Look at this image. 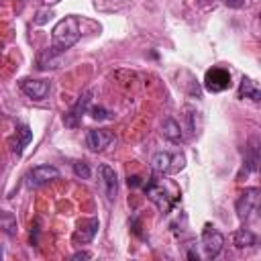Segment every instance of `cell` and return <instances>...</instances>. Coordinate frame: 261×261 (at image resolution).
Listing matches in <instances>:
<instances>
[{
  "mask_svg": "<svg viewBox=\"0 0 261 261\" xmlns=\"http://www.w3.org/2000/svg\"><path fill=\"white\" fill-rule=\"evenodd\" d=\"M98 226H100L98 218L82 220V222L77 224V228H75L73 237H71L73 245H88V243H92V241H94V237H96V232H98Z\"/></svg>",
  "mask_w": 261,
  "mask_h": 261,
  "instance_id": "10",
  "label": "cell"
},
{
  "mask_svg": "<svg viewBox=\"0 0 261 261\" xmlns=\"http://www.w3.org/2000/svg\"><path fill=\"white\" fill-rule=\"evenodd\" d=\"M90 100H92V90H86L77 100H75V104L63 114V124L65 126H77L80 122H82V116L86 114V110H88V106H90Z\"/></svg>",
  "mask_w": 261,
  "mask_h": 261,
  "instance_id": "8",
  "label": "cell"
},
{
  "mask_svg": "<svg viewBox=\"0 0 261 261\" xmlns=\"http://www.w3.org/2000/svg\"><path fill=\"white\" fill-rule=\"evenodd\" d=\"M73 173L77 177H82V179H90L92 177V169H90V165L86 161H75L73 163Z\"/></svg>",
  "mask_w": 261,
  "mask_h": 261,
  "instance_id": "18",
  "label": "cell"
},
{
  "mask_svg": "<svg viewBox=\"0 0 261 261\" xmlns=\"http://www.w3.org/2000/svg\"><path fill=\"white\" fill-rule=\"evenodd\" d=\"M147 198L161 210V212H169L177 202H179V190L171 179L165 177H151L149 184L143 186Z\"/></svg>",
  "mask_w": 261,
  "mask_h": 261,
  "instance_id": "1",
  "label": "cell"
},
{
  "mask_svg": "<svg viewBox=\"0 0 261 261\" xmlns=\"http://www.w3.org/2000/svg\"><path fill=\"white\" fill-rule=\"evenodd\" d=\"M161 135H163L165 139H169L171 143H179V141L184 139L181 126H179V122H177L175 118H165V120H163V124H161Z\"/></svg>",
  "mask_w": 261,
  "mask_h": 261,
  "instance_id": "14",
  "label": "cell"
},
{
  "mask_svg": "<svg viewBox=\"0 0 261 261\" xmlns=\"http://www.w3.org/2000/svg\"><path fill=\"white\" fill-rule=\"evenodd\" d=\"M20 90L31 98V100H45L49 96V82L47 80H22Z\"/></svg>",
  "mask_w": 261,
  "mask_h": 261,
  "instance_id": "11",
  "label": "cell"
},
{
  "mask_svg": "<svg viewBox=\"0 0 261 261\" xmlns=\"http://www.w3.org/2000/svg\"><path fill=\"white\" fill-rule=\"evenodd\" d=\"M71 259H73V261H75V259H92V253H88V251H77V253L71 255Z\"/></svg>",
  "mask_w": 261,
  "mask_h": 261,
  "instance_id": "21",
  "label": "cell"
},
{
  "mask_svg": "<svg viewBox=\"0 0 261 261\" xmlns=\"http://www.w3.org/2000/svg\"><path fill=\"white\" fill-rule=\"evenodd\" d=\"M239 98H251L253 102H259L261 100V92L259 88L255 86V82L251 77H241V86H239Z\"/></svg>",
  "mask_w": 261,
  "mask_h": 261,
  "instance_id": "15",
  "label": "cell"
},
{
  "mask_svg": "<svg viewBox=\"0 0 261 261\" xmlns=\"http://www.w3.org/2000/svg\"><path fill=\"white\" fill-rule=\"evenodd\" d=\"M47 4H55V2H59V0H45Z\"/></svg>",
  "mask_w": 261,
  "mask_h": 261,
  "instance_id": "23",
  "label": "cell"
},
{
  "mask_svg": "<svg viewBox=\"0 0 261 261\" xmlns=\"http://www.w3.org/2000/svg\"><path fill=\"white\" fill-rule=\"evenodd\" d=\"M0 259H2V247H0Z\"/></svg>",
  "mask_w": 261,
  "mask_h": 261,
  "instance_id": "24",
  "label": "cell"
},
{
  "mask_svg": "<svg viewBox=\"0 0 261 261\" xmlns=\"http://www.w3.org/2000/svg\"><path fill=\"white\" fill-rule=\"evenodd\" d=\"M80 35H82V31H80V18L73 16V14H69L65 18H61L53 27V31H51V49L55 53H63V51L71 49L80 41Z\"/></svg>",
  "mask_w": 261,
  "mask_h": 261,
  "instance_id": "2",
  "label": "cell"
},
{
  "mask_svg": "<svg viewBox=\"0 0 261 261\" xmlns=\"http://www.w3.org/2000/svg\"><path fill=\"white\" fill-rule=\"evenodd\" d=\"M31 141H33V130H31L27 124H20V126L16 128V133H14V139L10 141L12 151H14L16 155H22L24 147H27Z\"/></svg>",
  "mask_w": 261,
  "mask_h": 261,
  "instance_id": "13",
  "label": "cell"
},
{
  "mask_svg": "<svg viewBox=\"0 0 261 261\" xmlns=\"http://www.w3.org/2000/svg\"><path fill=\"white\" fill-rule=\"evenodd\" d=\"M98 173H100V184H102L104 196L112 202V200L116 198V192H118V179H116V173H114V169H112L110 165H106V163L100 165Z\"/></svg>",
  "mask_w": 261,
  "mask_h": 261,
  "instance_id": "12",
  "label": "cell"
},
{
  "mask_svg": "<svg viewBox=\"0 0 261 261\" xmlns=\"http://www.w3.org/2000/svg\"><path fill=\"white\" fill-rule=\"evenodd\" d=\"M222 245H224V237L222 232L212 226V224H206L204 230H202V249H204V255L208 259H214L220 255L222 251Z\"/></svg>",
  "mask_w": 261,
  "mask_h": 261,
  "instance_id": "4",
  "label": "cell"
},
{
  "mask_svg": "<svg viewBox=\"0 0 261 261\" xmlns=\"http://www.w3.org/2000/svg\"><path fill=\"white\" fill-rule=\"evenodd\" d=\"M126 184H128L130 188H139V186L143 184V179H141L139 175H128V179H126Z\"/></svg>",
  "mask_w": 261,
  "mask_h": 261,
  "instance_id": "20",
  "label": "cell"
},
{
  "mask_svg": "<svg viewBox=\"0 0 261 261\" xmlns=\"http://www.w3.org/2000/svg\"><path fill=\"white\" fill-rule=\"evenodd\" d=\"M204 88L212 94L216 92H224L226 88H230V73L224 67H212L206 71L204 75Z\"/></svg>",
  "mask_w": 261,
  "mask_h": 261,
  "instance_id": "6",
  "label": "cell"
},
{
  "mask_svg": "<svg viewBox=\"0 0 261 261\" xmlns=\"http://www.w3.org/2000/svg\"><path fill=\"white\" fill-rule=\"evenodd\" d=\"M59 177V169L53 165H37L27 173V188H41Z\"/></svg>",
  "mask_w": 261,
  "mask_h": 261,
  "instance_id": "5",
  "label": "cell"
},
{
  "mask_svg": "<svg viewBox=\"0 0 261 261\" xmlns=\"http://www.w3.org/2000/svg\"><path fill=\"white\" fill-rule=\"evenodd\" d=\"M92 116L98 118V120H104V118H110V112H108L106 108L98 106V108H92Z\"/></svg>",
  "mask_w": 261,
  "mask_h": 261,
  "instance_id": "19",
  "label": "cell"
},
{
  "mask_svg": "<svg viewBox=\"0 0 261 261\" xmlns=\"http://www.w3.org/2000/svg\"><path fill=\"white\" fill-rule=\"evenodd\" d=\"M186 165V157L181 153H169V151H159L151 157V169L161 175H173L181 171Z\"/></svg>",
  "mask_w": 261,
  "mask_h": 261,
  "instance_id": "3",
  "label": "cell"
},
{
  "mask_svg": "<svg viewBox=\"0 0 261 261\" xmlns=\"http://www.w3.org/2000/svg\"><path fill=\"white\" fill-rule=\"evenodd\" d=\"M232 243H234V247H239V249L253 247V245H257V234L251 232L249 228H239V230L232 234Z\"/></svg>",
  "mask_w": 261,
  "mask_h": 261,
  "instance_id": "16",
  "label": "cell"
},
{
  "mask_svg": "<svg viewBox=\"0 0 261 261\" xmlns=\"http://www.w3.org/2000/svg\"><path fill=\"white\" fill-rule=\"evenodd\" d=\"M116 141L114 133L108 130V128H92L86 133V147L94 153H100L104 151L106 147H110L112 143Z\"/></svg>",
  "mask_w": 261,
  "mask_h": 261,
  "instance_id": "7",
  "label": "cell"
},
{
  "mask_svg": "<svg viewBox=\"0 0 261 261\" xmlns=\"http://www.w3.org/2000/svg\"><path fill=\"white\" fill-rule=\"evenodd\" d=\"M0 228H2L8 237H14V234H16V218H14L12 212L0 210Z\"/></svg>",
  "mask_w": 261,
  "mask_h": 261,
  "instance_id": "17",
  "label": "cell"
},
{
  "mask_svg": "<svg viewBox=\"0 0 261 261\" xmlns=\"http://www.w3.org/2000/svg\"><path fill=\"white\" fill-rule=\"evenodd\" d=\"M228 6H234V8H241V6H245L247 4V0H224Z\"/></svg>",
  "mask_w": 261,
  "mask_h": 261,
  "instance_id": "22",
  "label": "cell"
},
{
  "mask_svg": "<svg viewBox=\"0 0 261 261\" xmlns=\"http://www.w3.org/2000/svg\"><path fill=\"white\" fill-rule=\"evenodd\" d=\"M259 194H261V192H259L257 188H247V190L237 198L234 208H237V214H239L241 220L249 218L251 212L257 210V206H259Z\"/></svg>",
  "mask_w": 261,
  "mask_h": 261,
  "instance_id": "9",
  "label": "cell"
}]
</instances>
